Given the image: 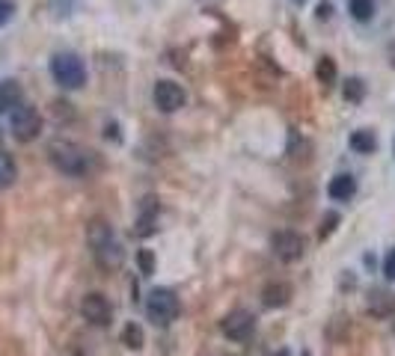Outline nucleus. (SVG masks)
<instances>
[{"label":"nucleus","instance_id":"nucleus-1","mask_svg":"<svg viewBox=\"0 0 395 356\" xmlns=\"http://www.w3.org/2000/svg\"><path fill=\"white\" fill-rule=\"evenodd\" d=\"M86 241L93 246V259L95 264L102 267V270H116V267H122L125 261V250L119 244V237L110 229V223L104 220H93L86 226Z\"/></svg>","mask_w":395,"mask_h":356},{"label":"nucleus","instance_id":"nucleus-2","mask_svg":"<svg viewBox=\"0 0 395 356\" xmlns=\"http://www.w3.org/2000/svg\"><path fill=\"white\" fill-rule=\"evenodd\" d=\"M48 157H51V164L60 172L75 175V178L90 175L95 170V155L90 152V148L77 146L72 140H54L51 146H48Z\"/></svg>","mask_w":395,"mask_h":356},{"label":"nucleus","instance_id":"nucleus-3","mask_svg":"<svg viewBox=\"0 0 395 356\" xmlns=\"http://www.w3.org/2000/svg\"><path fill=\"white\" fill-rule=\"evenodd\" d=\"M51 75L63 89H81L86 83V66L77 54H57L51 59Z\"/></svg>","mask_w":395,"mask_h":356},{"label":"nucleus","instance_id":"nucleus-4","mask_svg":"<svg viewBox=\"0 0 395 356\" xmlns=\"http://www.w3.org/2000/svg\"><path fill=\"white\" fill-rule=\"evenodd\" d=\"M146 318L155 326H170L179 318V297L170 288H155L149 294V300H146Z\"/></svg>","mask_w":395,"mask_h":356},{"label":"nucleus","instance_id":"nucleus-5","mask_svg":"<svg viewBox=\"0 0 395 356\" xmlns=\"http://www.w3.org/2000/svg\"><path fill=\"white\" fill-rule=\"evenodd\" d=\"M9 128H12V137L18 143H30L42 131V116L30 104H15L12 116H9Z\"/></svg>","mask_w":395,"mask_h":356},{"label":"nucleus","instance_id":"nucleus-6","mask_svg":"<svg viewBox=\"0 0 395 356\" xmlns=\"http://www.w3.org/2000/svg\"><path fill=\"white\" fill-rule=\"evenodd\" d=\"M220 333L229 342H247L256 333V315L247 309H235L220 321Z\"/></svg>","mask_w":395,"mask_h":356},{"label":"nucleus","instance_id":"nucleus-7","mask_svg":"<svg viewBox=\"0 0 395 356\" xmlns=\"http://www.w3.org/2000/svg\"><path fill=\"white\" fill-rule=\"evenodd\" d=\"M271 253L285 264H294L303 259V237L298 232H276L271 237Z\"/></svg>","mask_w":395,"mask_h":356},{"label":"nucleus","instance_id":"nucleus-8","mask_svg":"<svg viewBox=\"0 0 395 356\" xmlns=\"http://www.w3.org/2000/svg\"><path fill=\"white\" fill-rule=\"evenodd\" d=\"M81 312H84V318L90 321L93 326H107V324L113 321V306H110V300H107L104 294H98V291H93V294L84 297Z\"/></svg>","mask_w":395,"mask_h":356},{"label":"nucleus","instance_id":"nucleus-9","mask_svg":"<svg viewBox=\"0 0 395 356\" xmlns=\"http://www.w3.org/2000/svg\"><path fill=\"white\" fill-rule=\"evenodd\" d=\"M152 95H155L157 110H164V113H175V110H182L184 101H187L184 89H182L179 83H175V81H157Z\"/></svg>","mask_w":395,"mask_h":356},{"label":"nucleus","instance_id":"nucleus-10","mask_svg":"<svg viewBox=\"0 0 395 356\" xmlns=\"http://www.w3.org/2000/svg\"><path fill=\"white\" fill-rule=\"evenodd\" d=\"M157 211H161L157 199H155V196H146L143 205H140V217H137V226H134V235H137V237L155 235V229H157Z\"/></svg>","mask_w":395,"mask_h":356},{"label":"nucleus","instance_id":"nucleus-11","mask_svg":"<svg viewBox=\"0 0 395 356\" xmlns=\"http://www.w3.org/2000/svg\"><path fill=\"white\" fill-rule=\"evenodd\" d=\"M291 285L289 282H282V279H276V282H268L264 285V291H262V303L268 306V309H282V306H289L291 303Z\"/></svg>","mask_w":395,"mask_h":356},{"label":"nucleus","instance_id":"nucleus-12","mask_svg":"<svg viewBox=\"0 0 395 356\" xmlns=\"http://www.w3.org/2000/svg\"><path fill=\"white\" fill-rule=\"evenodd\" d=\"M365 309H369V315H374V318H389V315H395V294L387 288L372 291Z\"/></svg>","mask_w":395,"mask_h":356},{"label":"nucleus","instance_id":"nucleus-13","mask_svg":"<svg viewBox=\"0 0 395 356\" xmlns=\"http://www.w3.org/2000/svg\"><path fill=\"white\" fill-rule=\"evenodd\" d=\"M327 193H330V199H336V202H348V199H354V193H357V178L348 175V172L330 178Z\"/></svg>","mask_w":395,"mask_h":356},{"label":"nucleus","instance_id":"nucleus-14","mask_svg":"<svg viewBox=\"0 0 395 356\" xmlns=\"http://www.w3.org/2000/svg\"><path fill=\"white\" fill-rule=\"evenodd\" d=\"M351 148L360 155H372L374 148H378V137H374L372 131H354L351 134Z\"/></svg>","mask_w":395,"mask_h":356},{"label":"nucleus","instance_id":"nucleus-15","mask_svg":"<svg viewBox=\"0 0 395 356\" xmlns=\"http://www.w3.org/2000/svg\"><path fill=\"white\" fill-rule=\"evenodd\" d=\"M315 75H318V81H321L324 89H330L333 81H336V63H333L330 57H321L318 66H315Z\"/></svg>","mask_w":395,"mask_h":356},{"label":"nucleus","instance_id":"nucleus-16","mask_svg":"<svg viewBox=\"0 0 395 356\" xmlns=\"http://www.w3.org/2000/svg\"><path fill=\"white\" fill-rule=\"evenodd\" d=\"M15 175H18L15 161L6 152H0V190H6V187L15 181Z\"/></svg>","mask_w":395,"mask_h":356},{"label":"nucleus","instance_id":"nucleus-17","mask_svg":"<svg viewBox=\"0 0 395 356\" xmlns=\"http://www.w3.org/2000/svg\"><path fill=\"white\" fill-rule=\"evenodd\" d=\"M342 95H345V101L360 104L363 98H365V83L360 81V77H351V81L345 83V89H342Z\"/></svg>","mask_w":395,"mask_h":356},{"label":"nucleus","instance_id":"nucleus-18","mask_svg":"<svg viewBox=\"0 0 395 356\" xmlns=\"http://www.w3.org/2000/svg\"><path fill=\"white\" fill-rule=\"evenodd\" d=\"M18 101H21V89H18L12 81L0 83V107H15Z\"/></svg>","mask_w":395,"mask_h":356},{"label":"nucleus","instance_id":"nucleus-19","mask_svg":"<svg viewBox=\"0 0 395 356\" xmlns=\"http://www.w3.org/2000/svg\"><path fill=\"white\" fill-rule=\"evenodd\" d=\"M143 330H140V326H137V324H128L125 326V330H122V344H125V348H131V350H140L143 348Z\"/></svg>","mask_w":395,"mask_h":356},{"label":"nucleus","instance_id":"nucleus-20","mask_svg":"<svg viewBox=\"0 0 395 356\" xmlns=\"http://www.w3.org/2000/svg\"><path fill=\"white\" fill-rule=\"evenodd\" d=\"M351 15L357 21H372L374 18V0H351Z\"/></svg>","mask_w":395,"mask_h":356},{"label":"nucleus","instance_id":"nucleus-21","mask_svg":"<svg viewBox=\"0 0 395 356\" xmlns=\"http://www.w3.org/2000/svg\"><path fill=\"white\" fill-rule=\"evenodd\" d=\"M336 223H339V214H327V217H324V220H321V232H318L321 241H324V237H330V235H333Z\"/></svg>","mask_w":395,"mask_h":356},{"label":"nucleus","instance_id":"nucleus-22","mask_svg":"<svg viewBox=\"0 0 395 356\" xmlns=\"http://www.w3.org/2000/svg\"><path fill=\"white\" fill-rule=\"evenodd\" d=\"M137 261H140V270H143L146 276H152V270H155V259H152V253H149V250H140V255H137Z\"/></svg>","mask_w":395,"mask_h":356},{"label":"nucleus","instance_id":"nucleus-23","mask_svg":"<svg viewBox=\"0 0 395 356\" xmlns=\"http://www.w3.org/2000/svg\"><path fill=\"white\" fill-rule=\"evenodd\" d=\"M12 12H15V3H12V0H0V27H3L9 18H12Z\"/></svg>","mask_w":395,"mask_h":356},{"label":"nucleus","instance_id":"nucleus-24","mask_svg":"<svg viewBox=\"0 0 395 356\" xmlns=\"http://www.w3.org/2000/svg\"><path fill=\"white\" fill-rule=\"evenodd\" d=\"M383 276H387L389 282H395V250L387 255V259H383Z\"/></svg>","mask_w":395,"mask_h":356},{"label":"nucleus","instance_id":"nucleus-25","mask_svg":"<svg viewBox=\"0 0 395 356\" xmlns=\"http://www.w3.org/2000/svg\"><path fill=\"white\" fill-rule=\"evenodd\" d=\"M330 15H333V6H330V3H321V6H318V18H321V21H327Z\"/></svg>","mask_w":395,"mask_h":356},{"label":"nucleus","instance_id":"nucleus-26","mask_svg":"<svg viewBox=\"0 0 395 356\" xmlns=\"http://www.w3.org/2000/svg\"><path fill=\"white\" fill-rule=\"evenodd\" d=\"M110 137H113V140H119V134H116V125H107V140H110Z\"/></svg>","mask_w":395,"mask_h":356},{"label":"nucleus","instance_id":"nucleus-27","mask_svg":"<svg viewBox=\"0 0 395 356\" xmlns=\"http://www.w3.org/2000/svg\"><path fill=\"white\" fill-rule=\"evenodd\" d=\"M294 3H306V0H294Z\"/></svg>","mask_w":395,"mask_h":356},{"label":"nucleus","instance_id":"nucleus-28","mask_svg":"<svg viewBox=\"0 0 395 356\" xmlns=\"http://www.w3.org/2000/svg\"><path fill=\"white\" fill-rule=\"evenodd\" d=\"M276 356H285V350H280V353H276Z\"/></svg>","mask_w":395,"mask_h":356},{"label":"nucleus","instance_id":"nucleus-29","mask_svg":"<svg viewBox=\"0 0 395 356\" xmlns=\"http://www.w3.org/2000/svg\"><path fill=\"white\" fill-rule=\"evenodd\" d=\"M303 356H309V353H303Z\"/></svg>","mask_w":395,"mask_h":356}]
</instances>
